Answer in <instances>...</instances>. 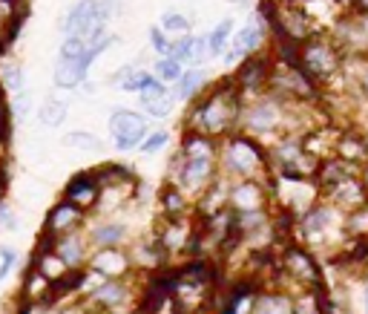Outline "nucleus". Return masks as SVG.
<instances>
[{"instance_id":"1","label":"nucleus","mask_w":368,"mask_h":314,"mask_svg":"<svg viewBox=\"0 0 368 314\" xmlns=\"http://www.w3.org/2000/svg\"><path fill=\"white\" fill-rule=\"evenodd\" d=\"M239 116V89L234 81H224L216 89H210L207 99L193 110V133H202V136H219L224 133L234 118Z\"/></svg>"},{"instance_id":"2","label":"nucleus","mask_w":368,"mask_h":314,"mask_svg":"<svg viewBox=\"0 0 368 314\" xmlns=\"http://www.w3.org/2000/svg\"><path fill=\"white\" fill-rule=\"evenodd\" d=\"M297 67L308 78H328L340 67V52L328 40H302L297 47Z\"/></svg>"},{"instance_id":"3","label":"nucleus","mask_w":368,"mask_h":314,"mask_svg":"<svg viewBox=\"0 0 368 314\" xmlns=\"http://www.w3.org/2000/svg\"><path fill=\"white\" fill-rule=\"evenodd\" d=\"M110 133H113L118 150H132V147H138L144 142L147 124H144L142 116L132 113V110H115L110 116Z\"/></svg>"},{"instance_id":"4","label":"nucleus","mask_w":368,"mask_h":314,"mask_svg":"<svg viewBox=\"0 0 368 314\" xmlns=\"http://www.w3.org/2000/svg\"><path fill=\"white\" fill-rule=\"evenodd\" d=\"M282 271H285L291 280H297L299 286H308V288H319V286H322L319 265L314 262V257H311L302 245H288V248H285Z\"/></svg>"},{"instance_id":"5","label":"nucleus","mask_w":368,"mask_h":314,"mask_svg":"<svg viewBox=\"0 0 368 314\" xmlns=\"http://www.w3.org/2000/svg\"><path fill=\"white\" fill-rule=\"evenodd\" d=\"M224 164L230 173H239V176H251L256 167L265 164V156L259 150L256 142H251L248 136H234L227 145V153H224Z\"/></svg>"},{"instance_id":"6","label":"nucleus","mask_w":368,"mask_h":314,"mask_svg":"<svg viewBox=\"0 0 368 314\" xmlns=\"http://www.w3.org/2000/svg\"><path fill=\"white\" fill-rule=\"evenodd\" d=\"M316 194H319V188L314 182H308V179H285L282 176L280 188H276V196H280L282 208L291 211V213H297V211L308 213L314 208Z\"/></svg>"},{"instance_id":"7","label":"nucleus","mask_w":368,"mask_h":314,"mask_svg":"<svg viewBox=\"0 0 368 314\" xmlns=\"http://www.w3.org/2000/svg\"><path fill=\"white\" fill-rule=\"evenodd\" d=\"M81 222H84V211L64 199L50 211V216H46V234H50L52 240L67 237L81 225Z\"/></svg>"},{"instance_id":"8","label":"nucleus","mask_w":368,"mask_h":314,"mask_svg":"<svg viewBox=\"0 0 368 314\" xmlns=\"http://www.w3.org/2000/svg\"><path fill=\"white\" fill-rule=\"evenodd\" d=\"M262 205H265V191L253 179L239 182L227 191V208L234 213H253V211H262Z\"/></svg>"},{"instance_id":"9","label":"nucleus","mask_w":368,"mask_h":314,"mask_svg":"<svg viewBox=\"0 0 368 314\" xmlns=\"http://www.w3.org/2000/svg\"><path fill=\"white\" fill-rule=\"evenodd\" d=\"M89 268L101 277H110V280H118L130 271V257L121 251V248H98L89 259Z\"/></svg>"},{"instance_id":"10","label":"nucleus","mask_w":368,"mask_h":314,"mask_svg":"<svg viewBox=\"0 0 368 314\" xmlns=\"http://www.w3.org/2000/svg\"><path fill=\"white\" fill-rule=\"evenodd\" d=\"M64 196H67V202H72L75 208L84 211V208H92L98 202L101 188H98V182H96V176H92V173H78V176H72V182L67 185Z\"/></svg>"},{"instance_id":"11","label":"nucleus","mask_w":368,"mask_h":314,"mask_svg":"<svg viewBox=\"0 0 368 314\" xmlns=\"http://www.w3.org/2000/svg\"><path fill=\"white\" fill-rule=\"evenodd\" d=\"M89 64H92L89 50H86L84 58H61V64H58V69H55V86H61V89H75V86H81V81H84L86 72H89Z\"/></svg>"},{"instance_id":"12","label":"nucleus","mask_w":368,"mask_h":314,"mask_svg":"<svg viewBox=\"0 0 368 314\" xmlns=\"http://www.w3.org/2000/svg\"><path fill=\"white\" fill-rule=\"evenodd\" d=\"M270 72H273V67H270L268 58H253V61L242 64V69H239L234 84H236L239 93H242V89H262L270 81Z\"/></svg>"},{"instance_id":"13","label":"nucleus","mask_w":368,"mask_h":314,"mask_svg":"<svg viewBox=\"0 0 368 314\" xmlns=\"http://www.w3.org/2000/svg\"><path fill=\"white\" fill-rule=\"evenodd\" d=\"M210 173H213V159H184L178 182L190 191H199V188L210 185Z\"/></svg>"},{"instance_id":"14","label":"nucleus","mask_w":368,"mask_h":314,"mask_svg":"<svg viewBox=\"0 0 368 314\" xmlns=\"http://www.w3.org/2000/svg\"><path fill=\"white\" fill-rule=\"evenodd\" d=\"M256 47H259V26L251 21V23L234 38V43H230V47L224 50V61H227V64H236L239 58L251 55Z\"/></svg>"},{"instance_id":"15","label":"nucleus","mask_w":368,"mask_h":314,"mask_svg":"<svg viewBox=\"0 0 368 314\" xmlns=\"http://www.w3.org/2000/svg\"><path fill=\"white\" fill-rule=\"evenodd\" d=\"M334 222V211L328 205H314L305 216H302V234L305 237H322Z\"/></svg>"},{"instance_id":"16","label":"nucleus","mask_w":368,"mask_h":314,"mask_svg":"<svg viewBox=\"0 0 368 314\" xmlns=\"http://www.w3.org/2000/svg\"><path fill=\"white\" fill-rule=\"evenodd\" d=\"M328 194L334 196V202H340V205L348 208V211H360V208L368 205V196H365V191H362V185L357 182V179H348V182L337 185V188L328 191Z\"/></svg>"},{"instance_id":"17","label":"nucleus","mask_w":368,"mask_h":314,"mask_svg":"<svg viewBox=\"0 0 368 314\" xmlns=\"http://www.w3.org/2000/svg\"><path fill=\"white\" fill-rule=\"evenodd\" d=\"M251 314H294V300L288 294H262L251 303Z\"/></svg>"},{"instance_id":"18","label":"nucleus","mask_w":368,"mask_h":314,"mask_svg":"<svg viewBox=\"0 0 368 314\" xmlns=\"http://www.w3.org/2000/svg\"><path fill=\"white\" fill-rule=\"evenodd\" d=\"M294 314H331L328 311V297H326V291H322V286L299 294L294 300Z\"/></svg>"},{"instance_id":"19","label":"nucleus","mask_w":368,"mask_h":314,"mask_svg":"<svg viewBox=\"0 0 368 314\" xmlns=\"http://www.w3.org/2000/svg\"><path fill=\"white\" fill-rule=\"evenodd\" d=\"M181 159H213V142L210 136L188 130V136L181 142Z\"/></svg>"},{"instance_id":"20","label":"nucleus","mask_w":368,"mask_h":314,"mask_svg":"<svg viewBox=\"0 0 368 314\" xmlns=\"http://www.w3.org/2000/svg\"><path fill=\"white\" fill-rule=\"evenodd\" d=\"M276 118H280V107H276V104H259V107H253L251 116H248V130H253V133H268V130L276 127Z\"/></svg>"},{"instance_id":"21","label":"nucleus","mask_w":368,"mask_h":314,"mask_svg":"<svg viewBox=\"0 0 368 314\" xmlns=\"http://www.w3.org/2000/svg\"><path fill=\"white\" fill-rule=\"evenodd\" d=\"M92 300H96L98 305H104V308H115V305H121L127 300V286L121 280H107L96 294H92Z\"/></svg>"},{"instance_id":"22","label":"nucleus","mask_w":368,"mask_h":314,"mask_svg":"<svg viewBox=\"0 0 368 314\" xmlns=\"http://www.w3.org/2000/svg\"><path fill=\"white\" fill-rule=\"evenodd\" d=\"M55 254L64 259V265H78V262L84 259V242H81L75 234L58 237V240H55Z\"/></svg>"},{"instance_id":"23","label":"nucleus","mask_w":368,"mask_h":314,"mask_svg":"<svg viewBox=\"0 0 368 314\" xmlns=\"http://www.w3.org/2000/svg\"><path fill=\"white\" fill-rule=\"evenodd\" d=\"M205 50H207V38H184L178 47H173L170 58H176L178 64L181 61H202Z\"/></svg>"},{"instance_id":"24","label":"nucleus","mask_w":368,"mask_h":314,"mask_svg":"<svg viewBox=\"0 0 368 314\" xmlns=\"http://www.w3.org/2000/svg\"><path fill=\"white\" fill-rule=\"evenodd\" d=\"M127 228L121 225V222H107V225H98L96 231H92V242L101 245V248H115L121 240H124Z\"/></svg>"},{"instance_id":"25","label":"nucleus","mask_w":368,"mask_h":314,"mask_svg":"<svg viewBox=\"0 0 368 314\" xmlns=\"http://www.w3.org/2000/svg\"><path fill=\"white\" fill-rule=\"evenodd\" d=\"M184 208H188V202H184V194H181L178 188L167 185V188L161 191V211H164V216H167V219H178V216L184 213Z\"/></svg>"},{"instance_id":"26","label":"nucleus","mask_w":368,"mask_h":314,"mask_svg":"<svg viewBox=\"0 0 368 314\" xmlns=\"http://www.w3.org/2000/svg\"><path fill=\"white\" fill-rule=\"evenodd\" d=\"M340 159H345V162H360V159H365L368 156V145H365V139H360V136H345V139H340Z\"/></svg>"},{"instance_id":"27","label":"nucleus","mask_w":368,"mask_h":314,"mask_svg":"<svg viewBox=\"0 0 368 314\" xmlns=\"http://www.w3.org/2000/svg\"><path fill=\"white\" fill-rule=\"evenodd\" d=\"M207 81V75L205 72H199V69H190V72H181V78H178V99H193L196 93H199V86Z\"/></svg>"},{"instance_id":"28","label":"nucleus","mask_w":368,"mask_h":314,"mask_svg":"<svg viewBox=\"0 0 368 314\" xmlns=\"http://www.w3.org/2000/svg\"><path fill=\"white\" fill-rule=\"evenodd\" d=\"M38 118H40V124H46V127H58V124H64V118H67V104H64V101H46V104L40 107Z\"/></svg>"},{"instance_id":"29","label":"nucleus","mask_w":368,"mask_h":314,"mask_svg":"<svg viewBox=\"0 0 368 314\" xmlns=\"http://www.w3.org/2000/svg\"><path fill=\"white\" fill-rule=\"evenodd\" d=\"M64 145H67V147H81V150H101V142L92 136V133H86V130H72V133H67Z\"/></svg>"},{"instance_id":"30","label":"nucleus","mask_w":368,"mask_h":314,"mask_svg":"<svg viewBox=\"0 0 368 314\" xmlns=\"http://www.w3.org/2000/svg\"><path fill=\"white\" fill-rule=\"evenodd\" d=\"M230 32H234V21H222L210 35H207V40H210V52H224L227 50V40H230Z\"/></svg>"},{"instance_id":"31","label":"nucleus","mask_w":368,"mask_h":314,"mask_svg":"<svg viewBox=\"0 0 368 314\" xmlns=\"http://www.w3.org/2000/svg\"><path fill=\"white\" fill-rule=\"evenodd\" d=\"M86 40L78 35H67V40L61 43V58H84L86 55Z\"/></svg>"},{"instance_id":"32","label":"nucleus","mask_w":368,"mask_h":314,"mask_svg":"<svg viewBox=\"0 0 368 314\" xmlns=\"http://www.w3.org/2000/svg\"><path fill=\"white\" fill-rule=\"evenodd\" d=\"M156 78L164 84V81H178L181 78V64L176 58H161L156 64Z\"/></svg>"},{"instance_id":"33","label":"nucleus","mask_w":368,"mask_h":314,"mask_svg":"<svg viewBox=\"0 0 368 314\" xmlns=\"http://www.w3.org/2000/svg\"><path fill=\"white\" fill-rule=\"evenodd\" d=\"M0 86L12 89V93H21V89H23V69L18 64H6L4 67V84H0Z\"/></svg>"},{"instance_id":"34","label":"nucleus","mask_w":368,"mask_h":314,"mask_svg":"<svg viewBox=\"0 0 368 314\" xmlns=\"http://www.w3.org/2000/svg\"><path fill=\"white\" fill-rule=\"evenodd\" d=\"M138 96H142V104H147V101H159V99H170V96H167V86H164L156 75H153V81H150Z\"/></svg>"},{"instance_id":"35","label":"nucleus","mask_w":368,"mask_h":314,"mask_svg":"<svg viewBox=\"0 0 368 314\" xmlns=\"http://www.w3.org/2000/svg\"><path fill=\"white\" fill-rule=\"evenodd\" d=\"M161 26H164L167 32H188V29H190L188 18H184V15H178V12H170V15H164V18H161Z\"/></svg>"},{"instance_id":"36","label":"nucleus","mask_w":368,"mask_h":314,"mask_svg":"<svg viewBox=\"0 0 368 314\" xmlns=\"http://www.w3.org/2000/svg\"><path fill=\"white\" fill-rule=\"evenodd\" d=\"M26 110H29V96L21 89V93L15 96V101H12V107H9V118H12V121H21V118L26 116Z\"/></svg>"},{"instance_id":"37","label":"nucleus","mask_w":368,"mask_h":314,"mask_svg":"<svg viewBox=\"0 0 368 314\" xmlns=\"http://www.w3.org/2000/svg\"><path fill=\"white\" fill-rule=\"evenodd\" d=\"M150 38H153V50H156L159 55H164V58H170V55H173V43L161 35V29H153V32H150Z\"/></svg>"},{"instance_id":"38","label":"nucleus","mask_w":368,"mask_h":314,"mask_svg":"<svg viewBox=\"0 0 368 314\" xmlns=\"http://www.w3.org/2000/svg\"><path fill=\"white\" fill-rule=\"evenodd\" d=\"M167 139H170L167 133H164V130H159V133H153L150 139H144V142H142V150H144V153H156V150H161V147L167 145Z\"/></svg>"},{"instance_id":"39","label":"nucleus","mask_w":368,"mask_h":314,"mask_svg":"<svg viewBox=\"0 0 368 314\" xmlns=\"http://www.w3.org/2000/svg\"><path fill=\"white\" fill-rule=\"evenodd\" d=\"M15 265V251L12 248H0V280H4Z\"/></svg>"},{"instance_id":"40","label":"nucleus","mask_w":368,"mask_h":314,"mask_svg":"<svg viewBox=\"0 0 368 314\" xmlns=\"http://www.w3.org/2000/svg\"><path fill=\"white\" fill-rule=\"evenodd\" d=\"M144 107H147V113H150V116H156V118H164V116L170 113V99H159V101H147Z\"/></svg>"},{"instance_id":"41","label":"nucleus","mask_w":368,"mask_h":314,"mask_svg":"<svg viewBox=\"0 0 368 314\" xmlns=\"http://www.w3.org/2000/svg\"><path fill=\"white\" fill-rule=\"evenodd\" d=\"M360 185H362V191H365V196H368V164L362 167V179H360Z\"/></svg>"},{"instance_id":"42","label":"nucleus","mask_w":368,"mask_h":314,"mask_svg":"<svg viewBox=\"0 0 368 314\" xmlns=\"http://www.w3.org/2000/svg\"><path fill=\"white\" fill-rule=\"evenodd\" d=\"M4 194H6V176L0 173V202H4Z\"/></svg>"},{"instance_id":"43","label":"nucleus","mask_w":368,"mask_h":314,"mask_svg":"<svg viewBox=\"0 0 368 314\" xmlns=\"http://www.w3.org/2000/svg\"><path fill=\"white\" fill-rule=\"evenodd\" d=\"M362 308H365V314H368V286H365V291H362Z\"/></svg>"},{"instance_id":"44","label":"nucleus","mask_w":368,"mask_h":314,"mask_svg":"<svg viewBox=\"0 0 368 314\" xmlns=\"http://www.w3.org/2000/svg\"><path fill=\"white\" fill-rule=\"evenodd\" d=\"M362 84H365V93H368V72H365V81H362Z\"/></svg>"},{"instance_id":"45","label":"nucleus","mask_w":368,"mask_h":314,"mask_svg":"<svg viewBox=\"0 0 368 314\" xmlns=\"http://www.w3.org/2000/svg\"><path fill=\"white\" fill-rule=\"evenodd\" d=\"M230 4H248V0H230Z\"/></svg>"},{"instance_id":"46","label":"nucleus","mask_w":368,"mask_h":314,"mask_svg":"<svg viewBox=\"0 0 368 314\" xmlns=\"http://www.w3.org/2000/svg\"><path fill=\"white\" fill-rule=\"evenodd\" d=\"M365 145H368V136H365Z\"/></svg>"}]
</instances>
